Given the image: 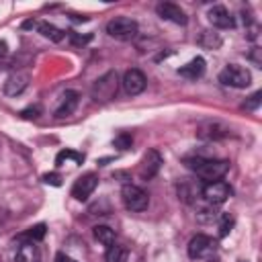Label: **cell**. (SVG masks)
Returning <instances> with one entry per match:
<instances>
[{
    "instance_id": "22",
    "label": "cell",
    "mask_w": 262,
    "mask_h": 262,
    "mask_svg": "<svg viewBox=\"0 0 262 262\" xmlns=\"http://www.w3.org/2000/svg\"><path fill=\"white\" fill-rule=\"evenodd\" d=\"M106 262H129V252L127 248L123 246H108V252H106Z\"/></svg>"
},
{
    "instance_id": "16",
    "label": "cell",
    "mask_w": 262,
    "mask_h": 262,
    "mask_svg": "<svg viewBox=\"0 0 262 262\" xmlns=\"http://www.w3.org/2000/svg\"><path fill=\"white\" fill-rule=\"evenodd\" d=\"M203 72H205V59L203 57H194V59H190L186 66H182L178 70V74L182 78H186V80H196V78L203 76Z\"/></svg>"
},
{
    "instance_id": "7",
    "label": "cell",
    "mask_w": 262,
    "mask_h": 262,
    "mask_svg": "<svg viewBox=\"0 0 262 262\" xmlns=\"http://www.w3.org/2000/svg\"><path fill=\"white\" fill-rule=\"evenodd\" d=\"M203 196L207 203L211 205H221L231 196V186L223 180H215V182H207L203 186Z\"/></svg>"
},
{
    "instance_id": "9",
    "label": "cell",
    "mask_w": 262,
    "mask_h": 262,
    "mask_svg": "<svg viewBox=\"0 0 262 262\" xmlns=\"http://www.w3.org/2000/svg\"><path fill=\"white\" fill-rule=\"evenodd\" d=\"M96 186H98V176L92 174V172H88V174L80 176V178L74 182V186H72V196H74L76 201H86V199L94 192Z\"/></svg>"
},
{
    "instance_id": "31",
    "label": "cell",
    "mask_w": 262,
    "mask_h": 262,
    "mask_svg": "<svg viewBox=\"0 0 262 262\" xmlns=\"http://www.w3.org/2000/svg\"><path fill=\"white\" fill-rule=\"evenodd\" d=\"M55 262H76V260L70 258V256H66V254H57L55 256Z\"/></svg>"
},
{
    "instance_id": "18",
    "label": "cell",
    "mask_w": 262,
    "mask_h": 262,
    "mask_svg": "<svg viewBox=\"0 0 262 262\" xmlns=\"http://www.w3.org/2000/svg\"><path fill=\"white\" fill-rule=\"evenodd\" d=\"M35 29H37L45 39H49V41H53V43H59V41L63 39V31L57 29L55 25H51V23H43V20L39 23V20H37Z\"/></svg>"
},
{
    "instance_id": "29",
    "label": "cell",
    "mask_w": 262,
    "mask_h": 262,
    "mask_svg": "<svg viewBox=\"0 0 262 262\" xmlns=\"http://www.w3.org/2000/svg\"><path fill=\"white\" fill-rule=\"evenodd\" d=\"M70 39H72V43H74V45H84V43H88V41H90V35L80 37L78 33H70Z\"/></svg>"
},
{
    "instance_id": "14",
    "label": "cell",
    "mask_w": 262,
    "mask_h": 262,
    "mask_svg": "<svg viewBox=\"0 0 262 262\" xmlns=\"http://www.w3.org/2000/svg\"><path fill=\"white\" fill-rule=\"evenodd\" d=\"M27 86H29V74H27V72L10 74V76L6 78V82H4V94L16 96V94H20Z\"/></svg>"
},
{
    "instance_id": "25",
    "label": "cell",
    "mask_w": 262,
    "mask_h": 262,
    "mask_svg": "<svg viewBox=\"0 0 262 262\" xmlns=\"http://www.w3.org/2000/svg\"><path fill=\"white\" fill-rule=\"evenodd\" d=\"M131 143H133V139H131V135H127V133L117 135V137H115V141H113V145H115L117 149H129V147H131Z\"/></svg>"
},
{
    "instance_id": "32",
    "label": "cell",
    "mask_w": 262,
    "mask_h": 262,
    "mask_svg": "<svg viewBox=\"0 0 262 262\" xmlns=\"http://www.w3.org/2000/svg\"><path fill=\"white\" fill-rule=\"evenodd\" d=\"M4 53H6V43L2 41V43H0V55H4Z\"/></svg>"
},
{
    "instance_id": "20",
    "label": "cell",
    "mask_w": 262,
    "mask_h": 262,
    "mask_svg": "<svg viewBox=\"0 0 262 262\" xmlns=\"http://www.w3.org/2000/svg\"><path fill=\"white\" fill-rule=\"evenodd\" d=\"M45 223H37V225H33V227H29L25 233H20L18 237L23 239V242H41L43 237H45Z\"/></svg>"
},
{
    "instance_id": "21",
    "label": "cell",
    "mask_w": 262,
    "mask_h": 262,
    "mask_svg": "<svg viewBox=\"0 0 262 262\" xmlns=\"http://www.w3.org/2000/svg\"><path fill=\"white\" fill-rule=\"evenodd\" d=\"M94 237L102 244V246H113L115 244V231L108 225H96L94 227Z\"/></svg>"
},
{
    "instance_id": "13",
    "label": "cell",
    "mask_w": 262,
    "mask_h": 262,
    "mask_svg": "<svg viewBox=\"0 0 262 262\" xmlns=\"http://www.w3.org/2000/svg\"><path fill=\"white\" fill-rule=\"evenodd\" d=\"M207 18H209V23H211L213 27H217V29H231V27H233V18L229 16L227 8H225V6H219V4L209 8Z\"/></svg>"
},
{
    "instance_id": "6",
    "label": "cell",
    "mask_w": 262,
    "mask_h": 262,
    "mask_svg": "<svg viewBox=\"0 0 262 262\" xmlns=\"http://www.w3.org/2000/svg\"><path fill=\"white\" fill-rule=\"evenodd\" d=\"M215 250H217V242H215L213 237H209V235H203V233L194 235V237L188 242V256H190L192 260L209 258V256L215 254Z\"/></svg>"
},
{
    "instance_id": "8",
    "label": "cell",
    "mask_w": 262,
    "mask_h": 262,
    "mask_svg": "<svg viewBox=\"0 0 262 262\" xmlns=\"http://www.w3.org/2000/svg\"><path fill=\"white\" fill-rule=\"evenodd\" d=\"M162 164H164L162 154H160L158 149H147L145 156H143V160H141V164H139V176H141L143 180L154 178V176L160 172Z\"/></svg>"
},
{
    "instance_id": "28",
    "label": "cell",
    "mask_w": 262,
    "mask_h": 262,
    "mask_svg": "<svg viewBox=\"0 0 262 262\" xmlns=\"http://www.w3.org/2000/svg\"><path fill=\"white\" fill-rule=\"evenodd\" d=\"M43 182H45V184H51V186H59V184H61V176L55 174V172H51V174H45V176H43Z\"/></svg>"
},
{
    "instance_id": "15",
    "label": "cell",
    "mask_w": 262,
    "mask_h": 262,
    "mask_svg": "<svg viewBox=\"0 0 262 262\" xmlns=\"http://www.w3.org/2000/svg\"><path fill=\"white\" fill-rule=\"evenodd\" d=\"M16 262H41V250L35 242H23L14 256Z\"/></svg>"
},
{
    "instance_id": "11",
    "label": "cell",
    "mask_w": 262,
    "mask_h": 262,
    "mask_svg": "<svg viewBox=\"0 0 262 262\" xmlns=\"http://www.w3.org/2000/svg\"><path fill=\"white\" fill-rule=\"evenodd\" d=\"M196 135L201 139H207V141H215V139H223L229 135V127L219 123V121H205L199 125L196 129Z\"/></svg>"
},
{
    "instance_id": "17",
    "label": "cell",
    "mask_w": 262,
    "mask_h": 262,
    "mask_svg": "<svg viewBox=\"0 0 262 262\" xmlns=\"http://www.w3.org/2000/svg\"><path fill=\"white\" fill-rule=\"evenodd\" d=\"M76 106H78V92H74V90H68V92L63 94V100H61V104H59V106H57V111H55V117H57V119L70 117V115L76 111Z\"/></svg>"
},
{
    "instance_id": "10",
    "label": "cell",
    "mask_w": 262,
    "mask_h": 262,
    "mask_svg": "<svg viewBox=\"0 0 262 262\" xmlns=\"http://www.w3.org/2000/svg\"><path fill=\"white\" fill-rule=\"evenodd\" d=\"M123 90L129 94V96H137V94H141L143 90H145V84H147V80H145V76H143V72L141 70H127L125 72V76H123Z\"/></svg>"
},
{
    "instance_id": "26",
    "label": "cell",
    "mask_w": 262,
    "mask_h": 262,
    "mask_svg": "<svg viewBox=\"0 0 262 262\" xmlns=\"http://www.w3.org/2000/svg\"><path fill=\"white\" fill-rule=\"evenodd\" d=\"M260 100H262V92L258 90V92H254V94L244 102V108H246V111H256L258 104H260Z\"/></svg>"
},
{
    "instance_id": "12",
    "label": "cell",
    "mask_w": 262,
    "mask_h": 262,
    "mask_svg": "<svg viewBox=\"0 0 262 262\" xmlns=\"http://www.w3.org/2000/svg\"><path fill=\"white\" fill-rule=\"evenodd\" d=\"M156 12H158L160 18L170 20L174 25H186V20H188L186 14H184V10L178 4H174V2H160L156 6Z\"/></svg>"
},
{
    "instance_id": "5",
    "label": "cell",
    "mask_w": 262,
    "mask_h": 262,
    "mask_svg": "<svg viewBox=\"0 0 262 262\" xmlns=\"http://www.w3.org/2000/svg\"><path fill=\"white\" fill-rule=\"evenodd\" d=\"M121 196H123V203L129 211H145L149 205L147 192L135 184H125L121 190Z\"/></svg>"
},
{
    "instance_id": "3",
    "label": "cell",
    "mask_w": 262,
    "mask_h": 262,
    "mask_svg": "<svg viewBox=\"0 0 262 262\" xmlns=\"http://www.w3.org/2000/svg\"><path fill=\"white\" fill-rule=\"evenodd\" d=\"M106 33L119 41H131L139 33V25L129 16H115L106 23Z\"/></svg>"
},
{
    "instance_id": "30",
    "label": "cell",
    "mask_w": 262,
    "mask_h": 262,
    "mask_svg": "<svg viewBox=\"0 0 262 262\" xmlns=\"http://www.w3.org/2000/svg\"><path fill=\"white\" fill-rule=\"evenodd\" d=\"M260 51H262V49H258V47H254V51L250 53V59H252V61H254V63H256L258 68L262 66V59H260Z\"/></svg>"
},
{
    "instance_id": "23",
    "label": "cell",
    "mask_w": 262,
    "mask_h": 262,
    "mask_svg": "<svg viewBox=\"0 0 262 262\" xmlns=\"http://www.w3.org/2000/svg\"><path fill=\"white\" fill-rule=\"evenodd\" d=\"M66 160H72V162H76V164H82V162H84V156L78 154V151H74V149H61V151L55 156V164H57V166H63Z\"/></svg>"
},
{
    "instance_id": "2",
    "label": "cell",
    "mask_w": 262,
    "mask_h": 262,
    "mask_svg": "<svg viewBox=\"0 0 262 262\" xmlns=\"http://www.w3.org/2000/svg\"><path fill=\"white\" fill-rule=\"evenodd\" d=\"M117 88H119V76L115 70H108L106 74H102L90 88V96L96 100V102H108L115 98L117 94Z\"/></svg>"
},
{
    "instance_id": "19",
    "label": "cell",
    "mask_w": 262,
    "mask_h": 262,
    "mask_svg": "<svg viewBox=\"0 0 262 262\" xmlns=\"http://www.w3.org/2000/svg\"><path fill=\"white\" fill-rule=\"evenodd\" d=\"M196 43H199L201 47H205V49H219V47H221V37H219V33H215V31H203V33L199 35Z\"/></svg>"
},
{
    "instance_id": "27",
    "label": "cell",
    "mask_w": 262,
    "mask_h": 262,
    "mask_svg": "<svg viewBox=\"0 0 262 262\" xmlns=\"http://www.w3.org/2000/svg\"><path fill=\"white\" fill-rule=\"evenodd\" d=\"M41 115V106L39 104H33V106H27L20 111V117L23 119H37Z\"/></svg>"
},
{
    "instance_id": "24",
    "label": "cell",
    "mask_w": 262,
    "mask_h": 262,
    "mask_svg": "<svg viewBox=\"0 0 262 262\" xmlns=\"http://www.w3.org/2000/svg\"><path fill=\"white\" fill-rule=\"evenodd\" d=\"M233 217L229 215V213H223L221 215V221H219V237H225L229 231H231V227H233Z\"/></svg>"
},
{
    "instance_id": "1",
    "label": "cell",
    "mask_w": 262,
    "mask_h": 262,
    "mask_svg": "<svg viewBox=\"0 0 262 262\" xmlns=\"http://www.w3.org/2000/svg\"><path fill=\"white\" fill-rule=\"evenodd\" d=\"M184 166L207 182L221 180L229 170L227 160H215V158H184Z\"/></svg>"
},
{
    "instance_id": "4",
    "label": "cell",
    "mask_w": 262,
    "mask_h": 262,
    "mask_svg": "<svg viewBox=\"0 0 262 262\" xmlns=\"http://www.w3.org/2000/svg\"><path fill=\"white\" fill-rule=\"evenodd\" d=\"M219 82L225 86H231V88H246L252 82V74L242 66L229 63L219 72Z\"/></svg>"
}]
</instances>
